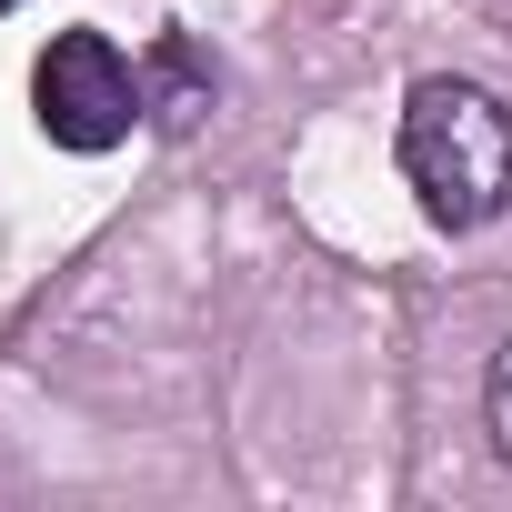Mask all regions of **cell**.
I'll list each match as a JSON object with an SVG mask.
<instances>
[{"label":"cell","instance_id":"cell-2","mask_svg":"<svg viewBox=\"0 0 512 512\" xmlns=\"http://www.w3.org/2000/svg\"><path fill=\"white\" fill-rule=\"evenodd\" d=\"M31 111L61 151H111L131 141L141 121V71L101 41V31H61L41 61H31Z\"/></svg>","mask_w":512,"mask_h":512},{"label":"cell","instance_id":"cell-1","mask_svg":"<svg viewBox=\"0 0 512 512\" xmlns=\"http://www.w3.org/2000/svg\"><path fill=\"white\" fill-rule=\"evenodd\" d=\"M402 181L442 231H482L512 201V111L482 81H422L402 101Z\"/></svg>","mask_w":512,"mask_h":512},{"label":"cell","instance_id":"cell-3","mask_svg":"<svg viewBox=\"0 0 512 512\" xmlns=\"http://www.w3.org/2000/svg\"><path fill=\"white\" fill-rule=\"evenodd\" d=\"M141 111H161L171 131L211 111V71H201V51H191V41H161V51L141 61Z\"/></svg>","mask_w":512,"mask_h":512},{"label":"cell","instance_id":"cell-4","mask_svg":"<svg viewBox=\"0 0 512 512\" xmlns=\"http://www.w3.org/2000/svg\"><path fill=\"white\" fill-rule=\"evenodd\" d=\"M482 402H492V442H502V462H512V352L492 362V392H482Z\"/></svg>","mask_w":512,"mask_h":512},{"label":"cell","instance_id":"cell-5","mask_svg":"<svg viewBox=\"0 0 512 512\" xmlns=\"http://www.w3.org/2000/svg\"><path fill=\"white\" fill-rule=\"evenodd\" d=\"M0 11H21V0H0Z\"/></svg>","mask_w":512,"mask_h":512}]
</instances>
